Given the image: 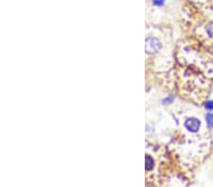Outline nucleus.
<instances>
[{"mask_svg":"<svg viewBox=\"0 0 213 187\" xmlns=\"http://www.w3.org/2000/svg\"><path fill=\"white\" fill-rule=\"evenodd\" d=\"M161 48V44L156 38L150 37L146 40V51L150 54L156 53Z\"/></svg>","mask_w":213,"mask_h":187,"instance_id":"1","label":"nucleus"},{"mask_svg":"<svg viewBox=\"0 0 213 187\" xmlns=\"http://www.w3.org/2000/svg\"><path fill=\"white\" fill-rule=\"evenodd\" d=\"M185 127L189 130L195 132L199 130L200 128V121L197 120L196 118H188L185 122Z\"/></svg>","mask_w":213,"mask_h":187,"instance_id":"2","label":"nucleus"},{"mask_svg":"<svg viewBox=\"0 0 213 187\" xmlns=\"http://www.w3.org/2000/svg\"><path fill=\"white\" fill-rule=\"evenodd\" d=\"M153 167H154V160L151 156L147 155L146 156V169L150 171L153 169Z\"/></svg>","mask_w":213,"mask_h":187,"instance_id":"3","label":"nucleus"},{"mask_svg":"<svg viewBox=\"0 0 213 187\" xmlns=\"http://www.w3.org/2000/svg\"><path fill=\"white\" fill-rule=\"evenodd\" d=\"M206 118H207V122L208 124V126L209 127H213V114L212 113L207 114Z\"/></svg>","mask_w":213,"mask_h":187,"instance_id":"4","label":"nucleus"},{"mask_svg":"<svg viewBox=\"0 0 213 187\" xmlns=\"http://www.w3.org/2000/svg\"><path fill=\"white\" fill-rule=\"evenodd\" d=\"M206 108L208 110H213V101H208L206 103Z\"/></svg>","mask_w":213,"mask_h":187,"instance_id":"5","label":"nucleus"},{"mask_svg":"<svg viewBox=\"0 0 213 187\" xmlns=\"http://www.w3.org/2000/svg\"><path fill=\"white\" fill-rule=\"evenodd\" d=\"M164 1L165 0H153V3L156 6H161V5H163Z\"/></svg>","mask_w":213,"mask_h":187,"instance_id":"6","label":"nucleus"},{"mask_svg":"<svg viewBox=\"0 0 213 187\" xmlns=\"http://www.w3.org/2000/svg\"><path fill=\"white\" fill-rule=\"evenodd\" d=\"M172 99H173L172 97H171V98H167V99H166V100L164 101V103H165V104H168L167 102H171Z\"/></svg>","mask_w":213,"mask_h":187,"instance_id":"7","label":"nucleus"}]
</instances>
